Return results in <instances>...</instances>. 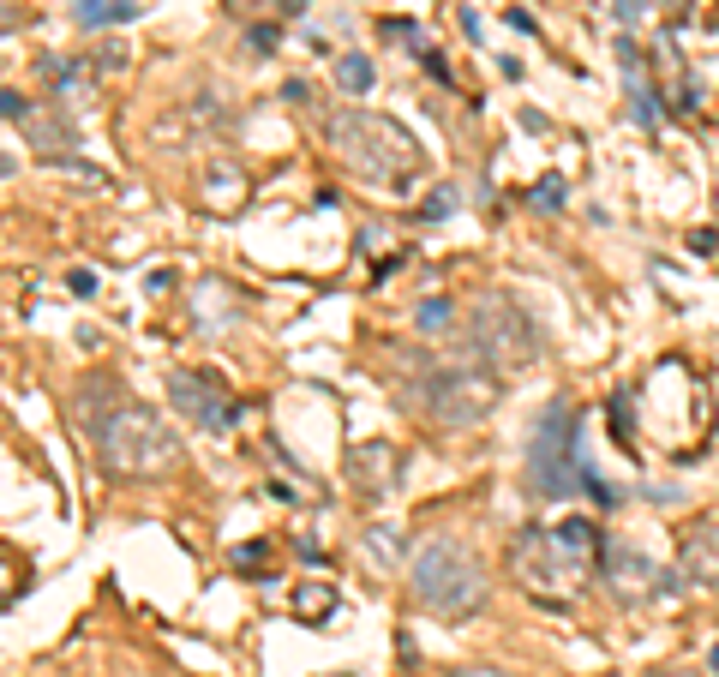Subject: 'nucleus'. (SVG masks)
Returning a JSON list of instances; mask_svg holds the SVG:
<instances>
[{"instance_id": "obj_1", "label": "nucleus", "mask_w": 719, "mask_h": 677, "mask_svg": "<svg viewBox=\"0 0 719 677\" xmlns=\"http://www.w3.org/2000/svg\"><path fill=\"white\" fill-rule=\"evenodd\" d=\"M78 420L90 426V450H96V468L108 480H168L180 468V438L168 432V420L132 396H78Z\"/></svg>"}, {"instance_id": "obj_2", "label": "nucleus", "mask_w": 719, "mask_h": 677, "mask_svg": "<svg viewBox=\"0 0 719 677\" xmlns=\"http://www.w3.org/2000/svg\"><path fill=\"white\" fill-rule=\"evenodd\" d=\"M606 558V540L588 516H570L558 528H522L510 546V576L522 594L546 600V606H576L594 582Z\"/></svg>"}, {"instance_id": "obj_3", "label": "nucleus", "mask_w": 719, "mask_h": 677, "mask_svg": "<svg viewBox=\"0 0 719 677\" xmlns=\"http://www.w3.org/2000/svg\"><path fill=\"white\" fill-rule=\"evenodd\" d=\"M324 132H330L336 162H342L360 186H372V192H396V198H408V192L420 186V174H426V150H420V138H414L402 120L378 114V108H342V114H330Z\"/></svg>"}, {"instance_id": "obj_4", "label": "nucleus", "mask_w": 719, "mask_h": 677, "mask_svg": "<svg viewBox=\"0 0 719 677\" xmlns=\"http://www.w3.org/2000/svg\"><path fill=\"white\" fill-rule=\"evenodd\" d=\"M486 594H492L486 564H480L468 546H456V540H426V546L414 552V564H408V600H414L420 612L444 618V624L474 618V612L486 606Z\"/></svg>"}, {"instance_id": "obj_5", "label": "nucleus", "mask_w": 719, "mask_h": 677, "mask_svg": "<svg viewBox=\"0 0 719 677\" xmlns=\"http://www.w3.org/2000/svg\"><path fill=\"white\" fill-rule=\"evenodd\" d=\"M408 390L432 426H480L498 408V372H486V366H438Z\"/></svg>"}, {"instance_id": "obj_6", "label": "nucleus", "mask_w": 719, "mask_h": 677, "mask_svg": "<svg viewBox=\"0 0 719 677\" xmlns=\"http://www.w3.org/2000/svg\"><path fill=\"white\" fill-rule=\"evenodd\" d=\"M468 342L486 366H534L540 360V330L528 324V312L510 300V294H480L474 312H468Z\"/></svg>"}, {"instance_id": "obj_7", "label": "nucleus", "mask_w": 719, "mask_h": 677, "mask_svg": "<svg viewBox=\"0 0 719 677\" xmlns=\"http://www.w3.org/2000/svg\"><path fill=\"white\" fill-rule=\"evenodd\" d=\"M570 426H576V408H570V402H558V408L540 420V438H534V456H528V474H534V492H540V498H570L576 480H582Z\"/></svg>"}, {"instance_id": "obj_8", "label": "nucleus", "mask_w": 719, "mask_h": 677, "mask_svg": "<svg viewBox=\"0 0 719 677\" xmlns=\"http://www.w3.org/2000/svg\"><path fill=\"white\" fill-rule=\"evenodd\" d=\"M168 402L198 426V432H228L240 420V402L228 396V384L216 372H198V366H174L168 372Z\"/></svg>"}, {"instance_id": "obj_9", "label": "nucleus", "mask_w": 719, "mask_h": 677, "mask_svg": "<svg viewBox=\"0 0 719 677\" xmlns=\"http://www.w3.org/2000/svg\"><path fill=\"white\" fill-rule=\"evenodd\" d=\"M606 588H612L624 606H642V600H660V594H666V570H660L648 552L612 540V546H606Z\"/></svg>"}, {"instance_id": "obj_10", "label": "nucleus", "mask_w": 719, "mask_h": 677, "mask_svg": "<svg viewBox=\"0 0 719 677\" xmlns=\"http://www.w3.org/2000/svg\"><path fill=\"white\" fill-rule=\"evenodd\" d=\"M348 480H354V492H366V498L396 492V486H402V450H396L390 438H360V444L348 450Z\"/></svg>"}, {"instance_id": "obj_11", "label": "nucleus", "mask_w": 719, "mask_h": 677, "mask_svg": "<svg viewBox=\"0 0 719 677\" xmlns=\"http://www.w3.org/2000/svg\"><path fill=\"white\" fill-rule=\"evenodd\" d=\"M678 576L690 588H719V522H696L678 546Z\"/></svg>"}, {"instance_id": "obj_12", "label": "nucleus", "mask_w": 719, "mask_h": 677, "mask_svg": "<svg viewBox=\"0 0 719 677\" xmlns=\"http://www.w3.org/2000/svg\"><path fill=\"white\" fill-rule=\"evenodd\" d=\"M246 192H252V180H246V168L228 162V156H216V162L198 174V204L216 210V216H234V210L246 204Z\"/></svg>"}, {"instance_id": "obj_13", "label": "nucleus", "mask_w": 719, "mask_h": 677, "mask_svg": "<svg viewBox=\"0 0 719 677\" xmlns=\"http://www.w3.org/2000/svg\"><path fill=\"white\" fill-rule=\"evenodd\" d=\"M24 138H30L42 156H60V150L78 144V126H72L54 102H36V108H24Z\"/></svg>"}, {"instance_id": "obj_14", "label": "nucleus", "mask_w": 719, "mask_h": 677, "mask_svg": "<svg viewBox=\"0 0 719 677\" xmlns=\"http://www.w3.org/2000/svg\"><path fill=\"white\" fill-rule=\"evenodd\" d=\"M288 612H294L300 624H324V618L336 612V588H330V582H300L294 600H288Z\"/></svg>"}, {"instance_id": "obj_15", "label": "nucleus", "mask_w": 719, "mask_h": 677, "mask_svg": "<svg viewBox=\"0 0 719 677\" xmlns=\"http://www.w3.org/2000/svg\"><path fill=\"white\" fill-rule=\"evenodd\" d=\"M138 12V0H78V30H102V24H126Z\"/></svg>"}, {"instance_id": "obj_16", "label": "nucleus", "mask_w": 719, "mask_h": 677, "mask_svg": "<svg viewBox=\"0 0 719 677\" xmlns=\"http://www.w3.org/2000/svg\"><path fill=\"white\" fill-rule=\"evenodd\" d=\"M372 78H378V72H372V60H366V54H336V84H342L348 96H366V90H372Z\"/></svg>"}, {"instance_id": "obj_17", "label": "nucleus", "mask_w": 719, "mask_h": 677, "mask_svg": "<svg viewBox=\"0 0 719 677\" xmlns=\"http://www.w3.org/2000/svg\"><path fill=\"white\" fill-rule=\"evenodd\" d=\"M18 588H24V570L0 552V606H12V600H18Z\"/></svg>"}, {"instance_id": "obj_18", "label": "nucleus", "mask_w": 719, "mask_h": 677, "mask_svg": "<svg viewBox=\"0 0 719 677\" xmlns=\"http://www.w3.org/2000/svg\"><path fill=\"white\" fill-rule=\"evenodd\" d=\"M534 204H540V210H558V204H564V180H558V174L540 180V186H534Z\"/></svg>"}, {"instance_id": "obj_19", "label": "nucleus", "mask_w": 719, "mask_h": 677, "mask_svg": "<svg viewBox=\"0 0 719 677\" xmlns=\"http://www.w3.org/2000/svg\"><path fill=\"white\" fill-rule=\"evenodd\" d=\"M444 324H450V306H444V300L420 306V330H444Z\"/></svg>"}, {"instance_id": "obj_20", "label": "nucleus", "mask_w": 719, "mask_h": 677, "mask_svg": "<svg viewBox=\"0 0 719 677\" xmlns=\"http://www.w3.org/2000/svg\"><path fill=\"white\" fill-rule=\"evenodd\" d=\"M270 6H276V0H228L234 18H258V12H270Z\"/></svg>"}, {"instance_id": "obj_21", "label": "nucleus", "mask_w": 719, "mask_h": 677, "mask_svg": "<svg viewBox=\"0 0 719 677\" xmlns=\"http://www.w3.org/2000/svg\"><path fill=\"white\" fill-rule=\"evenodd\" d=\"M690 246H696V252H719V228H702V234H690Z\"/></svg>"}, {"instance_id": "obj_22", "label": "nucleus", "mask_w": 719, "mask_h": 677, "mask_svg": "<svg viewBox=\"0 0 719 677\" xmlns=\"http://www.w3.org/2000/svg\"><path fill=\"white\" fill-rule=\"evenodd\" d=\"M66 288H72V294H90V288H96V276H90V270H72V276H66Z\"/></svg>"}, {"instance_id": "obj_23", "label": "nucleus", "mask_w": 719, "mask_h": 677, "mask_svg": "<svg viewBox=\"0 0 719 677\" xmlns=\"http://www.w3.org/2000/svg\"><path fill=\"white\" fill-rule=\"evenodd\" d=\"M450 677H510V672H498V666H462V672H450Z\"/></svg>"}, {"instance_id": "obj_24", "label": "nucleus", "mask_w": 719, "mask_h": 677, "mask_svg": "<svg viewBox=\"0 0 719 677\" xmlns=\"http://www.w3.org/2000/svg\"><path fill=\"white\" fill-rule=\"evenodd\" d=\"M648 677H702V672H648Z\"/></svg>"}, {"instance_id": "obj_25", "label": "nucleus", "mask_w": 719, "mask_h": 677, "mask_svg": "<svg viewBox=\"0 0 719 677\" xmlns=\"http://www.w3.org/2000/svg\"><path fill=\"white\" fill-rule=\"evenodd\" d=\"M714 672H719V648H714Z\"/></svg>"}, {"instance_id": "obj_26", "label": "nucleus", "mask_w": 719, "mask_h": 677, "mask_svg": "<svg viewBox=\"0 0 719 677\" xmlns=\"http://www.w3.org/2000/svg\"><path fill=\"white\" fill-rule=\"evenodd\" d=\"M336 677H342V672H336Z\"/></svg>"}]
</instances>
